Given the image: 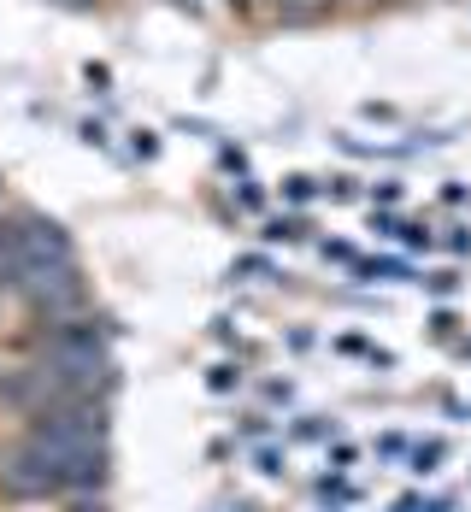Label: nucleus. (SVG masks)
<instances>
[{
	"label": "nucleus",
	"mask_w": 471,
	"mask_h": 512,
	"mask_svg": "<svg viewBox=\"0 0 471 512\" xmlns=\"http://www.w3.org/2000/svg\"><path fill=\"white\" fill-rule=\"evenodd\" d=\"M6 289H12V295H24L30 307L48 312V318H71V312L89 301L77 259H30V265H24Z\"/></svg>",
	"instance_id": "obj_1"
},
{
	"label": "nucleus",
	"mask_w": 471,
	"mask_h": 512,
	"mask_svg": "<svg viewBox=\"0 0 471 512\" xmlns=\"http://www.w3.org/2000/svg\"><path fill=\"white\" fill-rule=\"evenodd\" d=\"M301 236V218H271L265 224V242H295Z\"/></svg>",
	"instance_id": "obj_2"
},
{
	"label": "nucleus",
	"mask_w": 471,
	"mask_h": 512,
	"mask_svg": "<svg viewBox=\"0 0 471 512\" xmlns=\"http://www.w3.org/2000/svg\"><path fill=\"white\" fill-rule=\"evenodd\" d=\"M442 454H448L442 442H424L419 454H413V471H419V477H424V471H436V465H442Z\"/></svg>",
	"instance_id": "obj_3"
},
{
	"label": "nucleus",
	"mask_w": 471,
	"mask_h": 512,
	"mask_svg": "<svg viewBox=\"0 0 471 512\" xmlns=\"http://www.w3.org/2000/svg\"><path fill=\"white\" fill-rule=\"evenodd\" d=\"M395 236H401L407 248H430V230H424V224H395Z\"/></svg>",
	"instance_id": "obj_4"
},
{
	"label": "nucleus",
	"mask_w": 471,
	"mask_h": 512,
	"mask_svg": "<svg viewBox=\"0 0 471 512\" xmlns=\"http://www.w3.org/2000/svg\"><path fill=\"white\" fill-rule=\"evenodd\" d=\"M366 277H389V283H401V277H407V265H395V259H383V265H366Z\"/></svg>",
	"instance_id": "obj_5"
},
{
	"label": "nucleus",
	"mask_w": 471,
	"mask_h": 512,
	"mask_svg": "<svg viewBox=\"0 0 471 512\" xmlns=\"http://www.w3.org/2000/svg\"><path fill=\"white\" fill-rule=\"evenodd\" d=\"M236 271H242V277H271V265H265L260 254H254V259H242V265H236Z\"/></svg>",
	"instance_id": "obj_6"
}]
</instances>
